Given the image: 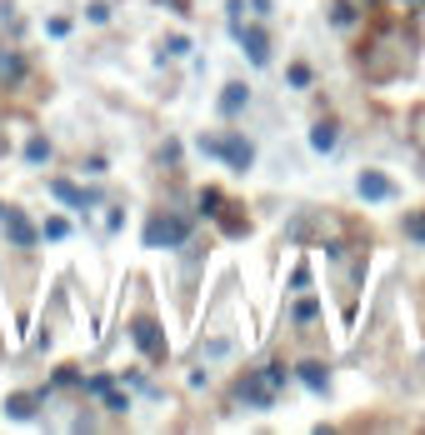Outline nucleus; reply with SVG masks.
<instances>
[{"mask_svg":"<svg viewBox=\"0 0 425 435\" xmlns=\"http://www.w3.org/2000/svg\"><path fill=\"white\" fill-rule=\"evenodd\" d=\"M195 145H200V155H221L235 176H245V171L255 166V145H250L245 135H235V130H230V135H200Z\"/></svg>","mask_w":425,"mask_h":435,"instance_id":"f257e3e1","label":"nucleus"},{"mask_svg":"<svg viewBox=\"0 0 425 435\" xmlns=\"http://www.w3.org/2000/svg\"><path fill=\"white\" fill-rule=\"evenodd\" d=\"M190 240V221L185 215H155V221L145 226V245L150 250H180Z\"/></svg>","mask_w":425,"mask_h":435,"instance_id":"f03ea898","label":"nucleus"},{"mask_svg":"<svg viewBox=\"0 0 425 435\" xmlns=\"http://www.w3.org/2000/svg\"><path fill=\"white\" fill-rule=\"evenodd\" d=\"M235 396H240V405H250V410H271L281 391L271 386V375H265V370H250L240 386H235Z\"/></svg>","mask_w":425,"mask_h":435,"instance_id":"7ed1b4c3","label":"nucleus"},{"mask_svg":"<svg viewBox=\"0 0 425 435\" xmlns=\"http://www.w3.org/2000/svg\"><path fill=\"white\" fill-rule=\"evenodd\" d=\"M230 30H235V40H240V50L250 56V66H271V35H265L260 25H240V20H230Z\"/></svg>","mask_w":425,"mask_h":435,"instance_id":"20e7f679","label":"nucleus"},{"mask_svg":"<svg viewBox=\"0 0 425 435\" xmlns=\"http://www.w3.org/2000/svg\"><path fill=\"white\" fill-rule=\"evenodd\" d=\"M0 231H6V240H11L16 250H30V245L40 240V231L30 226V215L16 210V205H6V215H0Z\"/></svg>","mask_w":425,"mask_h":435,"instance_id":"39448f33","label":"nucleus"},{"mask_svg":"<svg viewBox=\"0 0 425 435\" xmlns=\"http://www.w3.org/2000/svg\"><path fill=\"white\" fill-rule=\"evenodd\" d=\"M130 341H135L150 360H166V336H161V325H155L150 315H140V320L130 325Z\"/></svg>","mask_w":425,"mask_h":435,"instance_id":"423d86ee","label":"nucleus"},{"mask_svg":"<svg viewBox=\"0 0 425 435\" xmlns=\"http://www.w3.org/2000/svg\"><path fill=\"white\" fill-rule=\"evenodd\" d=\"M355 195H360V200H395L400 185H395L390 176H381V171H360V176H355Z\"/></svg>","mask_w":425,"mask_h":435,"instance_id":"0eeeda50","label":"nucleus"},{"mask_svg":"<svg viewBox=\"0 0 425 435\" xmlns=\"http://www.w3.org/2000/svg\"><path fill=\"white\" fill-rule=\"evenodd\" d=\"M50 195L66 200L70 210H95V205H100V195H95V190H80L75 180H50Z\"/></svg>","mask_w":425,"mask_h":435,"instance_id":"6e6552de","label":"nucleus"},{"mask_svg":"<svg viewBox=\"0 0 425 435\" xmlns=\"http://www.w3.org/2000/svg\"><path fill=\"white\" fill-rule=\"evenodd\" d=\"M295 375H300V386H305V391H315V396H326V391H331V370H326L321 360L295 365Z\"/></svg>","mask_w":425,"mask_h":435,"instance_id":"1a4fd4ad","label":"nucleus"},{"mask_svg":"<svg viewBox=\"0 0 425 435\" xmlns=\"http://www.w3.org/2000/svg\"><path fill=\"white\" fill-rule=\"evenodd\" d=\"M335 145H340V130H335L331 121H321V125L310 130V150H315V155H331Z\"/></svg>","mask_w":425,"mask_h":435,"instance_id":"9d476101","label":"nucleus"},{"mask_svg":"<svg viewBox=\"0 0 425 435\" xmlns=\"http://www.w3.org/2000/svg\"><path fill=\"white\" fill-rule=\"evenodd\" d=\"M245 105H250V90H245L240 80H235V85H226V95H221V116H240Z\"/></svg>","mask_w":425,"mask_h":435,"instance_id":"9b49d317","label":"nucleus"},{"mask_svg":"<svg viewBox=\"0 0 425 435\" xmlns=\"http://www.w3.org/2000/svg\"><path fill=\"white\" fill-rule=\"evenodd\" d=\"M195 205H200V215H205V221H216V215L226 210V195H221L216 185H205V190L195 195Z\"/></svg>","mask_w":425,"mask_h":435,"instance_id":"f8f14e48","label":"nucleus"},{"mask_svg":"<svg viewBox=\"0 0 425 435\" xmlns=\"http://www.w3.org/2000/svg\"><path fill=\"white\" fill-rule=\"evenodd\" d=\"M35 405H40V396H11V400H6V415H11V420H30Z\"/></svg>","mask_w":425,"mask_h":435,"instance_id":"ddd939ff","label":"nucleus"},{"mask_svg":"<svg viewBox=\"0 0 425 435\" xmlns=\"http://www.w3.org/2000/svg\"><path fill=\"white\" fill-rule=\"evenodd\" d=\"M360 20V11H355V0H335L331 6V25H340V30H350Z\"/></svg>","mask_w":425,"mask_h":435,"instance_id":"4468645a","label":"nucleus"},{"mask_svg":"<svg viewBox=\"0 0 425 435\" xmlns=\"http://www.w3.org/2000/svg\"><path fill=\"white\" fill-rule=\"evenodd\" d=\"M20 75H25V61L16 56V50H0V80H11V85H16Z\"/></svg>","mask_w":425,"mask_h":435,"instance_id":"2eb2a0df","label":"nucleus"},{"mask_svg":"<svg viewBox=\"0 0 425 435\" xmlns=\"http://www.w3.org/2000/svg\"><path fill=\"white\" fill-rule=\"evenodd\" d=\"M45 160H50V140L45 135H30L25 140V166H45Z\"/></svg>","mask_w":425,"mask_h":435,"instance_id":"dca6fc26","label":"nucleus"},{"mask_svg":"<svg viewBox=\"0 0 425 435\" xmlns=\"http://www.w3.org/2000/svg\"><path fill=\"white\" fill-rule=\"evenodd\" d=\"M216 221H221V231H226V235H245V231H250V221H240V215H226V210L216 215Z\"/></svg>","mask_w":425,"mask_h":435,"instance_id":"f3484780","label":"nucleus"},{"mask_svg":"<svg viewBox=\"0 0 425 435\" xmlns=\"http://www.w3.org/2000/svg\"><path fill=\"white\" fill-rule=\"evenodd\" d=\"M221 355H230V341H226V336L210 341V345H200V360H221Z\"/></svg>","mask_w":425,"mask_h":435,"instance_id":"a211bd4d","label":"nucleus"},{"mask_svg":"<svg viewBox=\"0 0 425 435\" xmlns=\"http://www.w3.org/2000/svg\"><path fill=\"white\" fill-rule=\"evenodd\" d=\"M100 400H105V405H111V410H121V415H125V410H130V396H121V391H116V386H111V391H105V396H100Z\"/></svg>","mask_w":425,"mask_h":435,"instance_id":"6ab92c4d","label":"nucleus"},{"mask_svg":"<svg viewBox=\"0 0 425 435\" xmlns=\"http://www.w3.org/2000/svg\"><path fill=\"white\" fill-rule=\"evenodd\" d=\"M111 386H116V375H90V380H85V391H90V396H105Z\"/></svg>","mask_w":425,"mask_h":435,"instance_id":"aec40b11","label":"nucleus"},{"mask_svg":"<svg viewBox=\"0 0 425 435\" xmlns=\"http://www.w3.org/2000/svg\"><path fill=\"white\" fill-rule=\"evenodd\" d=\"M285 80H290L295 90H305V85H310V66H290V71H285Z\"/></svg>","mask_w":425,"mask_h":435,"instance_id":"412c9836","label":"nucleus"},{"mask_svg":"<svg viewBox=\"0 0 425 435\" xmlns=\"http://www.w3.org/2000/svg\"><path fill=\"white\" fill-rule=\"evenodd\" d=\"M85 16H90L95 25H105V20H111V6H105V0H90V6H85Z\"/></svg>","mask_w":425,"mask_h":435,"instance_id":"4be33fe9","label":"nucleus"},{"mask_svg":"<svg viewBox=\"0 0 425 435\" xmlns=\"http://www.w3.org/2000/svg\"><path fill=\"white\" fill-rule=\"evenodd\" d=\"M166 56H190V40L185 35H166Z\"/></svg>","mask_w":425,"mask_h":435,"instance_id":"5701e85b","label":"nucleus"},{"mask_svg":"<svg viewBox=\"0 0 425 435\" xmlns=\"http://www.w3.org/2000/svg\"><path fill=\"white\" fill-rule=\"evenodd\" d=\"M40 235H45V240H66V235H70V226H66V221H45V231H40Z\"/></svg>","mask_w":425,"mask_h":435,"instance_id":"b1692460","label":"nucleus"},{"mask_svg":"<svg viewBox=\"0 0 425 435\" xmlns=\"http://www.w3.org/2000/svg\"><path fill=\"white\" fill-rule=\"evenodd\" d=\"M305 286H310V265L300 260V265L290 270V290H305Z\"/></svg>","mask_w":425,"mask_h":435,"instance_id":"393cba45","label":"nucleus"},{"mask_svg":"<svg viewBox=\"0 0 425 435\" xmlns=\"http://www.w3.org/2000/svg\"><path fill=\"white\" fill-rule=\"evenodd\" d=\"M315 315H321V305H315V300H300V305H295V320H300V325H310Z\"/></svg>","mask_w":425,"mask_h":435,"instance_id":"a878e982","label":"nucleus"},{"mask_svg":"<svg viewBox=\"0 0 425 435\" xmlns=\"http://www.w3.org/2000/svg\"><path fill=\"white\" fill-rule=\"evenodd\" d=\"M50 386H80V375L66 365V370H56V380H50Z\"/></svg>","mask_w":425,"mask_h":435,"instance_id":"bb28decb","label":"nucleus"},{"mask_svg":"<svg viewBox=\"0 0 425 435\" xmlns=\"http://www.w3.org/2000/svg\"><path fill=\"white\" fill-rule=\"evenodd\" d=\"M45 30H50V35H56V40H61V35H70V20H66V16H56V20H50V25H45Z\"/></svg>","mask_w":425,"mask_h":435,"instance_id":"cd10ccee","label":"nucleus"},{"mask_svg":"<svg viewBox=\"0 0 425 435\" xmlns=\"http://www.w3.org/2000/svg\"><path fill=\"white\" fill-rule=\"evenodd\" d=\"M405 231H410L415 240H425V215H410V221H405Z\"/></svg>","mask_w":425,"mask_h":435,"instance_id":"c85d7f7f","label":"nucleus"},{"mask_svg":"<svg viewBox=\"0 0 425 435\" xmlns=\"http://www.w3.org/2000/svg\"><path fill=\"white\" fill-rule=\"evenodd\" d=\"M85 176H105V155H90L85 160Z\"/></svg>","mask_w":425,"mask_h":435,"instance_id":"c756f323","label":"nucleus"},{"mask_svg":"<svg viewBox=\"0 0 425 435\" xmlns=\"http://www.w3.org/2000/svg\"><path fill=\"white\" fill-rule=\"evenodd\" d=\"M161 6H171L175 16H190V0H161Z\"/></svg>","mask_w":425,"mask_h":435,"instance_id":"7c9ffc66","label":"nucleus"},{"mask_svg":"<svg viewBox=\"0 0 425 435\" xmlns=\"http://www.w3.org/2000/svg\"><path fill=\"white\" fill-rule=\"evenodd\" d=\"M250 11L255 16H271V0H250Z\"/></svg>","mask_w":425,"mask_h":435,"instance_id":"2f4dec72","label":"nucleus"},{"mask_svg":"<svg viewBox=\"0 0 425 435\" xmlns=\"http://www.w3.org/2000/svg\"><path fill=\"white\" fill-rule=\"evenodd\" d=\"M0 155H6V140H0Z\"/></svg>","mask_w":425,"mask_h":435,"instance_id":"473e14b6","label":"nucleus"},{"mask_svg":"<svg viewBox=\"0 0 425 435\" xmlns=\"http://www.w3.org/2000/svg\"><path fill=\"white\" fill-rule=\"evenodd\" d=\"M0 215H6V205H0Z\"/></svg>","mask_w":425,"mask_h":435,"instance_id":"72a5a7b5","label":"nucleus"}]
</instances>
